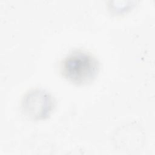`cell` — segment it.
Listing matches in <instances>:
<instances>
[{"label": "cell", "mask_w": 155, "mask_h": 155, "mask_svg": "<svg viewBox=\"0 0 155 155\" xmlns=\"http://www.w3.org/2000/svg\"><path fill=\"white\" fill-rule=\"evenodd\" d=\"M99 64L91 53L74 50L67 54L60 64L62 76L68 81L79 85L91 82L97 76Z\"/></svg>", "instance_id": "1"}, {"label": "cell", "mask_w": 155, "mask_h": 155, "mask_svg": "<svg viewBox=\"0 0 155 155\" xmlns=\"http://www.w3.org/2000/svg\"><path fill=\"white\" fill-rule=\"evenodd\" d=\"M21 109L26 117L33 120H41L48 118L55 107L53 96L40 88L27 91L21 100Z\"/></svg>", "instance_id": "2"}]
</instances>
